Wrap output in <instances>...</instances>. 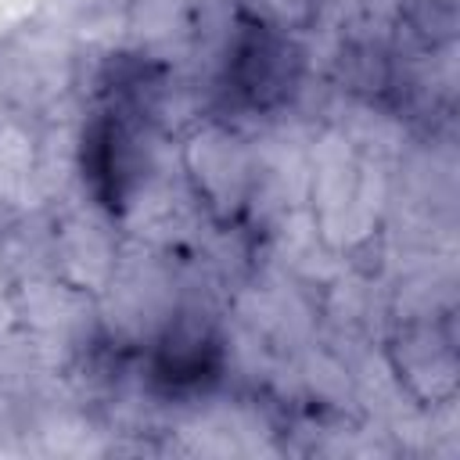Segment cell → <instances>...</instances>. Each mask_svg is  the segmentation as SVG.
Here are the masks:
<instances>
[{
	"label": "cell",
	"mask_w": 460,
	"mask_h": 460,
	"mask_svg": "<svg viewBox=\"0 0 460 460\" xmlns=\"http://www.w3.org/2000/svg\"><path fill=\"white\" fill-rule=\"evenodd\" d=\"M151 79L137 68L129 79L115 75L104 90L101 108L86 119L79 137V172L83 187L108 212H122L133 201V190L144 172V115Z\"/></svg>",
	"instance_id": "obj_1"
},
{
	"label": "cell",
	"mask_w": 460,
	"mask_h": 460,
	"mask_svg": "<svg viewBox=\"0 0 460 460\" xmlns=\"http://www.w3.org/2000/svg\"><path fill=\"white\" fill-rule=\"evenodd\" d=\"M302 79V47L262 18H241L223 61V93L244 111H277Z\"/></svg>",
	"instance_id": "obj_2"
},
{
	"label": "cell",
	"mask_w": 460,
	"mask_h": 460,
	"mask_svg": "<svg viewBox=\"0 0 460 460\" xmlns=\"http://www.w3.org/2000/svg\"><path fill=\"white\" fill-rule=\"evenodd\" d=\"M223 374V345L205 323L169 327L151 352L147 377L162 395H198Z\"/></svg>",
	"instance_id": "obj_3"
},
{
	"label": "cell",
	"mask_w": 460,
	"mask_h": 460,
	"mask_svg": "<svg viewBox=\"0 0 460 460\" xmlns=\"http://www.w3.org/2000/svg\"><path fill=\"white\" fill-rule=\"evenodd\" d=\"M392 367L399 385L420 406H442L456 395V345L446 323L406 327L392 341Z\"/></svg>",
	"instance_id": "obj_4"
}]
</instances>
